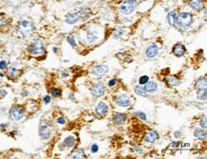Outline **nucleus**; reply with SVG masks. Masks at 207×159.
I'll use <instances>...</instances> for the list:
<instances>
[{
	"instance_id": "nucleus-12",
	"label": "nucleus",
	"mask_w": 207,
	"mask_h": 159,
	"mask_svg": "<svg viewBox=\"0 0 207 159\" xmlns=\"http://www.w3.org/2000/svg\"><path fill=\"white\" fill-rule=\"evenodd\" d=\"M186 53V48L182 43H176L173 48H172V54L176 56V57H182L184 56Z\"/></svg>"
},
{
	"instance_id": "nucleus-46",
	"label": "nucleus",
	"mask_w": 207,
	"mask_h": 159,
	"mask_svg": "<svg viewBox=\"0 0 207 159\" xmlns=\"http://www.w3.org/2000/svg\"><path fill=\"white\" fill-rule=\"evenodd\" d=\"M61 75H62L63 78H65V77H68V76H69V74H68V73H62Z\"/></svg>"
},
{
	"instance_id": "nucleus-45",
	"label": "nucleus",
	"mask_w": 207,
	"mask_h": 159,
	"mask_svg": "<svg viewBox=\"0 0 207 159\" xmlns=\"http://www.w3.org/2000/svg\"><path fill=\"white\" fill-rule=\"evenodd\" d=\"M174 136H175V138H181V132H175L174 133Z\"/></svg>"
},
{
	"instance_id": "nucleus-30",
	"label": "nucleus",
	"mask_w": 207,
	"mask_h": 159,
	"mask_svg": "<svg viewBox=\"0 0 207 159\" xmlns=\"http://www.w3.org/2000/svg\"><path fill=\"white\" fill-rule=\"evenodd\" d=\"M9 24H10V18L4 13H0V28L7 27Z\"/></svg>"
},
{
	"instance_id": "nucleus-47",
	"label": "nucleus",
	"mask_w": 207,
	"mask_h": 159,
	"mask_svg": "<svg viewBox=\"0 0 207 159\" xmlns=\"http://www.w3.org/2000/svg\"><path fill=\"white\" fill-rule=\"evenodd\" d=\"M53 50H54V53H55V54L58 52V49H57L56 47H54V48H53Z\"/></svg>"
},
{
	"instance_id": "nucleus-16",
	"label": "nucleus",
	"mask_w": 207,
	"mask_h": 159,
	"mask_svg": "<svg viewBox=\"0 0 207 159\" xmlns=\"http://www.w3.org/2000/svg\"><path fill=\"white\" fill-rule=\"evenodd\" d=\"M98 37H99V34L97 31H95V29H89L87 31L85 39L89 44H93L97 41Z\"/></svg>"
},
{
	"instance_id": "nucleus-41",
	"label": "nucleus",
	"mask_w": 207,
	"mask_h": 159,
	"mask_svg": "<svg viewBox=\"0 0 207 159\" xmlns=\"http://www.w3.org/2000/svg\"><path fill=\"white\" fill-rule=\"evenodd\" d=\"M116 83H117L116 79L113 78V79H110V80L108 81V86H109L110 88H114V87L116 85Z\"/></svg>"
},
{
	"instance_id": "nucleus-43",
	"label": "nucleus",
	"mask_w": 207,
	"mask_h": 159,
	"mask_svg": "<svg viewBox=\"0 0 207 159\" xmlns=\"http://www.w3.org/2000/svg\"><path fill=\"white\" fill-rule=\"evenodd\" d=\"M135 152H136L137 153H143L144 151H143V148L140 147V146H137V147H135Z\"/></svg>"
},
{
	"instance_id": "nucleus-38",
	"label": "nucleus",
	"mask_w": 207,
	"mask_h": 159,
	"mask_svg": "<svg viewBox=\"0 0 207 159\" xmlns=\"http://www.w3.org/2000/svg\"><path fill=\"white\" fill-rule=\"evenodd\" d=\"M8 67V62L6 60H0V70L1 71H4Z\"/></svg>"
},
{
	"instance_id": "nucleus-17",
	"label": "nucleus",
	"mask_w": 207,
	"mask_h": 159,
	"mask_svg": "<svg viewBox=\"0 0 207 159\" xmlns=\"http://www.w3.org/2000/svg\"><path fill=\"white\" fill-rule=\"evenodd\" d=\"M159 137H160L159 133H157L156 131L151 130V131H148V132L144 134L143 139H144V142H145V143L153 144V143H155V142L157 140V139H159Z\"/></svg>"
},
{
	"instance_id": "nucleus-49",
	"label": "nucleus",
	"mask_w": 207,
	"mask_h": 159,
	"mask_svg": "<svg viewBox=\"0 0 207 159\" xmlns=\"http://www.w3.org/2000/svg\"><path fill=\"white\" fill-rule=\"evenodd\" d=\"M60 1H69V0H60Z\"/></svg>"
},
{
	"instance_id": "nucleus-4",
	"label": "nucleus",
	"mask_w": 207,
	"mask_h": 159,
	"mask_svg": "<svg viewBox=\"0 0 207 159\" xmlns=\"http://www.w3.org/2000/svg\"><path fill=\"white\" fill-rule=\"evenodd\" d=\"M26 113H27V111L24 106L19 105V104H14L10 108L9 117L14 122H19L25 117Z\"/></svg>"
},
{
	"instance_id": "nucleus-8",
	"label": "nucleus",
	"mask_w": 207,
	"mask_h": 159,
	"mask_svg": "<svg viewBox=\"0 0 207 159\" xmlns=\"http://www.w3.org/2000/svg\"><path fill=\"white\" fill-rule=\"evenodd\" d=\"M108 72H109V67L107 65H103V64H99V65H95L91 68L90 70V73L96 76V77H99V76H102V75H105Z\"/></svg>"
},
{
	"instance_id": "nucleus-3",
	"label": "nucleus",
	"mask_w": 207,
	"mask_h": 159,
	"mask_svg": "<svg viewBox=\"0 0 207 159\" xmlns=\"http://www.w3.org/2000/svg\"><path fill=\"white\" fill-rule=\"evenodd\" d=\"M17 31L23 37H30L32 36L35 32V25L34 22L28 19L20 20L17 24Z\"/></svg>"
},
{
	"instance_id": "nucleus-27",
	"label": "nucleus",
	"mask_w": 207,
	"mask_h": 159,
	"mask_svg": "<svg viewBox=\"0 0 207 159\" xmlns=\"http://www.w3.org/2000/svg\"><path fill=\"white\" fill-rule=\"evenodd\" d=\"M70 158H74V159H77V158H84L85 157V153L82 149H75L74 150L70 155H69Z\"/></svg>"
},
{
	"instance_id": "nucleus-24",
	"label": "nucleus",
	"mask_w": 207,
	"mask_h": 159,
	"mask_svg": "<svg viewBox=\"0 0 207 159\" xmlns=\"http://www.w3.org/2000/svg\"><path fill=\"white\" fill-rule=\"evenodd\" d=\"M78 14H79V17H80V20L82 21H85V20H88L89 18L92 16V13L90 10H88L86 8H83L79 11H77Z\"/></svg>"
},
{
	"instance_id": "nucleus-48",
	"label": "nucleus",
	"mask_w": 207,
	"mask_h": 159,
	"mask_svg": "<svg viewBox=\"0 0 207 159\" xmlns=\"http://www.w3.org/2000/svg\"><path fill=\"white\" fill-rule=\"evenodd\" d=\"M182 2H184V3H188L189 2V0H181Z\"/></svg>"
},
{
	"instance_id": "nucleus-23",
	"label": "nucleus",
	"mask_w": 207,
	"mask_h": 159,
	"mask_svg": "<svg viewBox=\"0 0 207 159\" xmlns=\"http://www.w3.org/2000/svg\"><path fill=\"white\" fill-rule=\"evenodd\" d=\"M157 88H159V85H157L156 82L155 81H148L145 85H144V89L146 90L147 93H154L157 91Z\"/></svg>"
},
{
	"instance_id": "nucleus-31",
	"label": "nucleus",
	"mask_w": 207,
	"mask_h": 159,
	"mask_svg": "<svg viewBox=\"0 0 207 159\" xmlns=\"http://www.w3.org/2000/svg\"><path fill=\"white\" fill-rule=\"evenodd\" d=\"M66 40H67V42L69 43V45H70L71 47H73L74 49L77 47V43H76V41H75V37L74 34L68 35V36L66 37Z\"/></svg>"
},
{
	"instance_id": "nucleus-14",
	"label": "nucleus",
	"mask_w": 207,
	"mask_h": 159,
	"mask_svg": "<svg viewBox=\"0 0 207 159\" xmlns=\"http://www.w3.org/2000/svg\"><path fill=\"white\" fill-rule=\"evenodd\" d=\"M95 113L98 116H105L108 113H109V106L107 105L105 102H99L95 108Z\"/></svg>"
},
{
	"instance_id": "nucleus-36",
	"label": "nucleus",
	"mask_w": 207,
	"mask_h": 159,
	"mask_svg": "<svg viewBox=\"0 0 207 159\" xmlns=\"http://www.w3.org/2000/svg\"><path fill=\"white\" fill-rule=\"evenodd\" d=\"M199 94H198V99H200V100L201 101H205L206 100V91H203V92H198Z\"/></svg>"
},
{
	"instance_id": "nucleus-7",
	"label": "nucleus",
	"mask_w": 207,
	"mask_h": 159,
	"mask_svg": "<svg viewBox=\"0 0 207 159\" xmlns=\"http://www.w3.org/2000/svg\"><path fill=\"white\" fill-rule=\"evenodd\" d=\"M90 93H91L92 96H94L95 98L102 97L106 93L105 85L101 82H96V83L93 84V86L90 88Z\"/></svg>"
},
{
	"instance_id": "nucleus-19",
	"label": "nucleus",
	"mask_w": 207,
	"mask_h": 159,
	"mask_svg": "<svg viewBox=\"0 0 207 159\" xmlns=\"http://www.w3.org/2000/svg\"><path fill=\"white\" fill-rule=\"evenodd\" d=\"M195 88L197 92H203V91H206V88H207V80H206V76H201L200 77L198 80L196 81V84H195Z\"/></svg>"
},
{
	"instance_id": "nucleus-2",
	"label": "nucleus",
	"mask_w": 207,
	"mask_h": 159,
	"mask_svg": "<svg viewBox=\"0 0 207 159\" xmlns=\"http://www.w3.org/2000/svg\"><path fill=\"white\" fill-rule=\"evenodd\" d=\"M27 52L32 56H40L46 54V44L40 38H36L27 47Z\"/></svg>"
},
{
	"instance_id": "nucleus-25",
	"label": "nucleus",
	"mask_w": 207,
	"mask_h": 159,
	"mask_svg": "<svg viewBox=\"0 0 207 159\" xmlns=\"http://www.w3.org/2000/svg\"><path fill=\"white\" fill-rule=\"evenodd\" d=\"M134 92H135V93L136 94V95H139V96H140V97H147V92H146V90L144 89V87L143 86H141V85H136V86H134Z\"/></svg>"
},
{
	"instance_id": "nucleus-13",
	"label": "nucleus",
	"mask_w": 207,
	"mask_h": 159,
	"mask_svg": "<svg viewBox=\"0 0 207 159\" xmlns=\"http://www.w3.org/2000/svg\"><path fill=\"white\" fill-rule=\"evenodd\" d=\"M64 21L68 25H75V24H76L77 22H79L81 20H80V17H79V14H78V13L77 12H75V13H69V14H67L65 15Z\"/></svg>"
},
{
	"instance_id": "nucleus-29",
	"label": "nucleus",
	"mask_w": 207,
	"mask_h": 159,
	"mask_svg": "<svg viewBox=\"0 0 207 159\" xmlns=\"http://www.w3.org/2000/svg\"><path fill=\"white\" fill-rule=\"evenodd\" d=\"M49 93H50V95L52 97H55V98H58L62 95V91L61 89H59L57 87H52L49 89Z\"/></svg>"
},
{
	"instance_id": "nucleus-32",
	"label": "nucleus",
	"mask_w": 207,
	"mask_h": 159,
	"mask_svg": "<svg viewBox=\"0 0 207 159\" xmlns=\"http://www.w3.org/2000/svg\"><path fill=\"white\" fill-rule=\"evenodd\" d=\"M150 79H149V76H147V75H141L140 78H139V84L140 85H141V86H144L148 81H149Z\"/></svg>"
},
{
	"instance_id": "nucleus-5",
	"label": "nucleus",
	"mask_w": 207,
	"mask_h": 159,
	"mask_svg": "<svg viewBox=\"0 0 207 159\" xmlns=\"http://www.w3.org/2000/svg\"><path fill=\"white\" fill-rule=\"evenodd\" d=\"M137 7L136 0H123V2L120 6V12L123 15L132 14Z\"/></svg>"
},
{
	"instance_id": "nucleus-28",
	"label": "nucleus",
	"mask_w": 207,
	"mask_h": 159,
	"mask_svg": "<svg viewBox=\"0 0 207 159\" xmlns=\"http://www.w3.org/2000/svg\"><path fill=\"white\" fill-rule=\"evenodd\" d=\"M125 35H126V29L124 27H120L115 31V33L113 34V37L115 39H121Z\"/></svg>"
},
{
	"instance_id": "nucleus-40",
	"label": "nucleus",
	"mask_w": 207,
	"mask_h": 159,
	"mask_svg": "<svg viewBox=\"0 0 207 159\" xmlns=\"http://www.w3.org/2000/svg\"><path fill=\"white\" fill-rule=\"evenodd\" d=\"M98 150H99V147H98L97 144L95 143V144L92 145V147H91V152H92V153H96L98 152Z\"/></svg>"
},
{
	"instance_id": "nucleus-15",
	"label": "nucleus",
	"mask_w": 207,
	"mask_h": 159,
	"mask_svg": "<svg viewBox=\"0 0 207 159\" xmlns=\"http://www.w3.org/2000/svg\"><path fill=\"white\" fill-rule=\"evenodd\" d=\"M189 7L193 10L194 12L201 13L204 9L205 2L204 0H189Z\"/></svg>"
},
{
	"instance_id": "nucleus-26",
	"label": "nucleus",
	"mask_w": 207,
	"mask_h": 159,
	"mask_svg": "<svg viewBox=\"0 0 207 159\" xmlns=\"http://www.w3.org/2000/svg\"><path fill=\"white\" fill-rule=\"evenodd\" d=\"M177 15V13L176 11H171V12L168 13V14H167V22H168L169 26L175 27Z\"/></svg>"
},
{
	"instance_id": "nucleus-33",
	"label": "nucleus",
	"mask_w": 207,
	"mask_h": 159,
	"mask_svg": "<svg viewBox=\"0 0 207 159\" xmlns=\"http://www.w3.org/2000/svg\"><path fill=\"white\" fill-rule=\"evenodd\" d=\"M135 114H136V116L139 118V119H140V120H143V121H146L147 120V115L143 113V112H136L135 113Z\"/></svg>"
},
{
	"instance_id": "nucleus-21",
	"label": "nucleus",
	"mask_w": 207,
	"mask_h": 159,
	"mask_svg": "<svg viewBox=\"0 0 207 159\" xmlns=\"http://www.w3.org/2000/svg\"><path fill=\"white\" fill-rule=\"evenodd\" d=\"M75 144H76V139L74 135L67 136L62 142L63 147H65L66 149H73L75 146Z\"/></svg>"
},
{
	"instance_id": "nucleus-22",
	"label": "nucleus",
	"mask_w": 207,
	"mask_h": 159,
	"mask_svg": "<svg viewBox=\"0 0 207 159\" xmlns=\"http://www.w3.org/2000/svg\"><path fill=\"white\" fill-rule=\"evenodd\" d=\"M194 137L198 139L200 141H204L206 139V133L204 129L201 128H196L194 130Z\"/></svg>"
},
{
	"instance_id": "nucleus-1",
	"label": "nucleus",
	"mask_w": 207,
	"mask_h": 159,
	"mask_svg": "<svg viewBox=\"0 0 207 159\" xmlns=\"http://www.w3.org/2000/svg\"><path fill=\"white\" fill-rule=\"evenodd\" d=\"M194 22H195V17L192 13L181 12L177 15L175 27L179 28L180 30H183V31H187V30L192 28Z\"/></svg>"
},
{
	"instance_id": "nucleus-39",
	"label": "nucleus",
	"mask_w": 207,
	"mask_h": 159,
	"mask_svg": "<svg viewBox=\"0 0 207 159\" xmlns=\"http://www.w3.org/2000/svg\"><path fill=\"white\" fill-rule=\"evenodd\" d=\"M8 94V91L6 89H0V99H3L7 96Z\"/></svg>"
},
{
	"instance_id": "nucleus-18",
	"label": "nucleus",
	"mask_w": 207,
	"mask_h": 159,
	"mask_svg": "<svg viewBox=\"0 0 207 159\" xmlns=\"http://www.w3.org/2000/svg\"><path fill=\"white\" fill-rule=\"evenodd\" d=\"M127 119H128V116L126 113H116L112 118L113 122L116 124V125H123L127 122Z\"/></svg>"
},
{
	"instance_id": "nucleus-20",
	"label": "nucleus",
	"mask_w": 207,
	"mask_h": 159,
	"mask_svg": "<svg viewBox=\"0 0 207 159\" xmlns=\"http://www.w3.org/2000/svg\"><path fill=\"white\" fill-rule=\"evenodd\" d=\"M165 82L170 88H174L181 85V79L175 75H169L165 78Z\"/></svg>"
},
{
	"instance_id": "nucleus-42",
	"label": "nucleus",
	"mask_w": 207,
	"mask_h": 159,
	"mask_svg": "<svg viewBox=\"0 0 207 159\" xmlns=\"http://www.w3.org/2000/svg\"><path fill=\"white\" fill-rule=\"evenodd\" d=\"M181 141H175L171 144V148H181Z\"/></svg>"
},
{
	"instance_id": "nucleus-11",
	"label": "nucleus",
	"mask_w": 207,
	"mask_h": 159,
	"mask_svg": "<svg viewBox=\"0 0 207 159\" xmlns=\"http://www.w3.org/2000/svg\"><path fill=\"white\" fill-rule=\"evenodd\" d=\"M6 70H7L6 75L9 79H11V80H15V79H17L21 74L20 70L17 69L14 66H9V67H7Z\"/></svg>"
},
{
	"instance_id": "nucleus-10",
	"label": "nucleus",
	"mask_w": 207,
	"mask_h": 159,
	"mask_svg": "<svg viewBox=\"0 0 207 159\" xmlns=\"http://www.w3.org/2000/svg\"><path fill=\"white\" fill-rule=\"evenodd\" d=\"M38 133H39V137L41 138V140H49L52 135L51 129L47 124H43L39 127Z\"/></svg>"
},
{
	"instance_id": "nucleus-37",
	"label": "nucleus",
	"mask_w": 207,
	"mask_h": 159,
	"mask_svg": "<svg viewBox=\"0 0 207 159\" xmlns=\"http://www.w3.org/2000/svg\"><path fill=\"white\" fill-rule=\"evenodd\" d=\"M51 101H52V96H50V95H45L44 97H43V102H44V104L45 105H49L51 103Z\"/></svg>"
},
{
	"instance_id": "nucleus-9",
	"label": "nucleus",
	"mask_w": 207,
	"mask_h": 159,
	"mask_svg": "<svg viewBox=\"0 0 207 159\" xmlns=\"http://www.w3.org/2000/svg\"><path fill=\"white\" fill-rule=\"evenodd\" d=\"M160 53V47L156 43L149 45L145 50V56L147 59H155Z\"/></svg>"
},
{
	"instance_id": "nucleus-35",
	"label": "nucleus",
	"mask_w": 207,
	"mask_h": 159,
	"mask_svg": "<svg viewBox=\"0 0 207 159\" xmlns=\"http://www.w3.org/2000/svg\"><path fill=\"white\" fill-rule=\"evenodd\" d=\"M55 121H56V123L59 124V125H65L66 122H67L66 118H65L64 116H58V117L55 119Z\"/></svg>"
},
{
	"instance_id": "nucleus-6",
	"label": "nucleus",
	"mask_w": 207,
	"mask_h": 159,
	"mask_svg": "<svg viewBox=\"0 0 207 159\" xmlns=\"http://www.w3.org/2000/svg\"><path fill=\"white\" fill-rule=\"evenodd\" d=\"M115 103L121 108H129L132 106V99L126 93H120L115 96Z\"/></svg>"
},
{
	"instance_id": "nucleus-34",
	"label": "nucleus",
	"mask_w": 207,
	"mask_h": 159,
	"mask_svg": "<svg viewBox=\"0 0 207 159\" xmlns=\"http://www.w3.org/2000/svg\"><path fill=\"white\" fill-rule=\"evenodd\" d=\"M199 125L201 129H205L207 128V120H206V115H203V117L201 118V120L199 122Z\"/></svg>"
},
{
	"instance_id": "nucleus-44",
	"label": "nucleus",
	"mask_w": 207,
	"mask_h": 159,
	"mask_svg": "<svg viewBox=\"0 0 207 159\" xmlns=\"http://www.w3.org/2000/svg\"><path fill=\"white\" fill-rule=\"evenodd\" d=\"M8 127H9V124L8 123H2V124H0V129H1V130H6Z\"/></svg>"
}]
</instances>
